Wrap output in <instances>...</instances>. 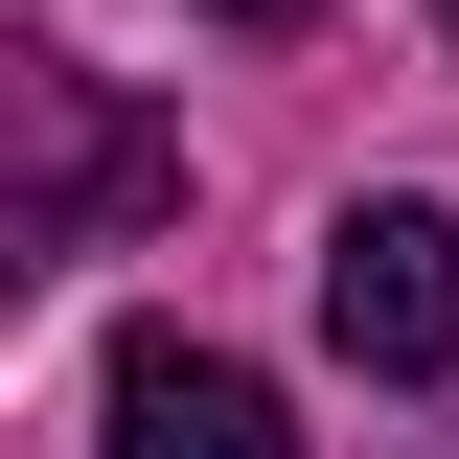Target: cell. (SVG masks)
<instances>
[{
  "label": "cell",
  "mask_w": 459,
  "mask_h": 459,
  "mask_svg": "<svg viewBox=\"0 0 459 459\" xmlns=\"http://www.w3.org/2000/svg\"><path fill=\"white\" fill-rule=\"evenodd\" d=\"M322 344L368 368V391H437V368H459V207H413V184L344 207L322 230Z\"/></svg>",
  "instance_id": "cell-1"
},
{
  "label": "cell",
  "mask_w": 459,
  "mask_h": 459,
  "mask_svg": "<svg viewBox=\"0 0 459 459\" xmlns=\"http://www.w3.org/2000/svg\"><path fill=\"white\" fill-rule=\"evenodd\" d=\"M115 459H299L230 344H115Z\"/></svg>",
  "instance_id": "cell-2"
},
{
  "label": "cell",
  "mask_w": 459,
  "mask_h": 459,
  "mask_svg": "<svg viewBox=\"0 0 459 459\" xmlns=\"http://www.w3.org/2000/svg\"><path fill=\"white\" fill-rule=\"evenodd\" d=\"M23 161H47V184H23V253H69L115 184H161V161H138V138L92 115V69H69V47H23Z\"/></svg>",
  "instance_id": "cell-3"
},
{
  "label": "cell",
  "mask_w": 459,
  "mask_h": 459,
  "mask_svg": "<svg viewBox=\"0 0 459 459\" xmlns=\"http://www.w3.org/2000/svg\"><path fill=\"white\" fill-rule=\"evenodd\" d=\"M230 23H322V0H230Z\"/></svg>",
  "instance_id": "cell-4"
},
{
  "label": "cell",
  "mask_w": 459,
  "mask_h": 459,
  "mask_svg": "<svg viewBox=\"0 0 459 459\" xmlns=\"http://www.w3.org/2000/svg\"><path fill=\"white\" fill-rule=\"evenodd\" d=\"M437 23H459V0H437Z\"/></svg>",
  "instance_id": "cell-5"
}]
</instances>
